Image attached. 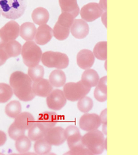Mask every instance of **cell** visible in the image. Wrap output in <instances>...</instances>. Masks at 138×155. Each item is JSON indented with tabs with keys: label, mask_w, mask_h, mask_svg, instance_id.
Listing matches in <instances>:
<instances>
[{
	"label": "cell",
	"mask_w": 138,
	"mask_h": 155,
	"mask_svg": "<svg viewBox=\"0 0 138 155\" xmlns=\"http://www.w3.org/2000/svg\"><path fill=\"white\" fill-rule=\"evenodd\" d=\"M0 16H1V13H0Z\"/></svg>",
	"instance_id": "cell-46"
},
{
	"label": "cell",
	"mask_w": 138,
	"mask_h": 155,
	"mask_svg": "<svg viewBox=\"0 0 138 155\" xmlns=\"http://www.w3.org/2000/svg\"><path fill=\"white\" fill-rule=\"evenodd\" d=\"M48 81L53 87H62L66 82V76L63 71L56 69L50 73Z\"/></svg>",
	"instance_id": "cell-21"
},
{
	"label": "cell",
	"mask_w": 138,
	"mask_h": 155,
	"mask_svg": "<svg viewBox=\"0 0 138 155\" xmlns=\"http://www.w3.org/2000/svg\"><path fill=\"white\" fill-rule=\"evenodd\" d=\"M107 46L108 43L106 41L98 42L97 44L95 45L94 51H93L94 57H96L97 59L101 61L107 60Z\"/></svg>",
	"instance_id": "cell-26"
},
{
	"label": "cell",
	"mask_w": 138,
	"mask_h": 155,
	"mask_svg": "<svg viewBox=\"0 0 138 155\" xmlns=\"http://www.w3.org/2000/svg\"><path fill=\"white\" fill-rule=\"evenodd\" d=\"M52 32H53L54 37L56 38L57 40H59V41L66 40V38L69 37V33H70L69 28L60 25L58 22H56L55 24V27L52 29Z\"/></svg>",
	"instance_id": "cell-29"
},
{
	"label": "cell",
	"mask_w": 138,
	"mask_h": 155,
	"mask_svg": "<svg viewBox=\"0 0 138 155\" xmlns=\"http://www.w3.org/2000/svg\"><path fill=\"white\" fill-rule=\"evenodd\" d=\"M8 59V55L4 51V49L0 48V67L3 66V64L6 62Z\"/></svg>",
	"instance_id": "cell-39"
},
{
	"label": "cell",
	"mask_w": 138,
	"mask_h": 155,
	"mask_svg": "<svg viewBox=\"0 0 138 155\" xmlns=\"http://www.w3.org/2000/svg\"><path fill=\"white\" fill-rule=\"evenodd\" d=\"M15 145L18 152L20 153H25L28 152L29 149H31V139H29L28 137L23 135V136L20 137L19 139H16Z\"/></svg>",
	"instance_id": "cell-28"
},
{
	"label": "cell",
	"mask_w": 138,
	"mask_h": 155,
	"mask_svg": "<svg viewBox=\"0 0 138 155\" xmlns=\"http://www.w3.org/2000/svg\"><path fill=\"white\" fill-rule=\"evenodd\" d=\"M57 121H58V116L56 113L44 112L39 115L37 122L45 130V132H47V130L56 125Z\"/></svg>",
	"instance_id": "cell-16"
},
{
	"label": "cell",
	"mask_w": 138,
	"mask_h": 155,
	"mask_svg": "<svg viewBox=\"0 0 138 155\" xmlns=\"http://www.w3.org/2000/svg\"><path fill=\"white\" fill-rule=\"evenodd\" d=\"M82 140L84 146L89 149L94 154H101L105 150L104 134L98 130L88 131V133L82 136Z\"/></svg>",
	"instance_id": "cell-3"
},
{
	"label": "cell",
	"mask_w": 138,
	"mask_h": 155,
	"mask_svg": "<svg viewBox=\"0 0 138 155\" xmlns=\"http://www.w3.org/2000/svg\"><path fill=\"white\" fill-rule=\"evenodd\" d=\"M81 81H83L86 84H88L89 86L94 87L98 85V82L99 81V76L97 71L94 70H85V72L82 74Z\"/></svg>",
	"instance_id": "cell-24"
},
{
	"label": "cell",
	"mask_w": 138,
	"mask_h": 155,
	"mask_svg": "<svg viewBox=\"0 0 138 155\" xmlns=\"http://www.w3.org/2000/svg\"><path fill=\"white\" fill-rule=\"evenodd\" d=\"M27 0H0V13L5 18L15 20L23 15Z\"/></svg>",
	"instance_id": "cell-2"
},
{
	"label": "cell",
	"mask_w": 138,
	"mask_h": 155,
	"mask_svg": "<svg viewBox=\"0 0 138 155\" xmlns=\"http://www.w3.org/2000/svg\"><path fill=\"white\" fill-rule=\"evenodd\" d=\"M107 79L108 77L106 76L102 77V78H99V81L98 82V85L96 86H98V88L100 89L102 91L107 93Z\"/></svg>",
	"instance_id": "cell-38"
},
{
	"label": "cell",
	"mask_w": 138,
	"mask_h": 155,
	"mask_svg": "<svg viewBox=\"0 0 138 155\" xmlns=\"http://www.w3.org/2000/svg\"><path fill=\"white\" fill-rule=\"evenodd\" d=\"M21 54L24 64L27 67H31L39 65L42 51L35 41H28L22 46Z\"/></svg>",
	"instance_id": "cell-4"
},
{
	"label": "cell",
	"mask_w": 138,
	"mask_h": 155,
	"mask_svg": "<svg viewBox=\"0 0 138 155\" xmlns=\"http://www.w3.org/2000/svg\"><path fill=\"white\" fill-rule=\"evenodd\" d=\"M7 141V135L6 134L4 133L3 131L0 130V147L4 145V143Z\"/></svg>",
	"instance_id": "cell-41"
},
{
	"label": "cell",
	"mask_w": 138,
	"mask_h": 155,
	"mask_svg": "<svg viewBox=\"0 0 138 155\" xmlns=\"http://www.w3.org/2000/svg\"><path fill=\"white\" fill-rule=\"evenodd\" d=\"M36 32H37V28L32 22H24L20 26L19 36H21V38L24 39L25 41H28L34 40Z\"/></svg>",
	"instance_id": "cell-19"
},
{
	"label": "cell",
	"mask_w": 138,
	"mask_h": 155,
	"mask_svg": "<svg viewBox=\"0 0 138 155\" xmlns=\"http://www.w3.org/2000/svg\"><path fill=\"white\" fill-rule=\"evenodd\" d=\"M45 134V130L40 126V124L37 121H35L34 124L28 129V138L31 139V141H36L41 138H43Z\"/></svg>",
	"instance_id": "cell-27"
},
{
	"label": "cell",
	"mask_w": 138,
	"mask_h": 155,
	"mask_svg": "<svg viewBox=\"0 0 138 155\" xmlns=\"http://www.w3.org/2000/svg\"><path fill=\"white\" fill-rule=\"evenodd\" d=\"M32 90L35 95L40 97H47L53 91V86L50 85L48 80L41 79L32 83Z\"/></svg>",
	"instance_id": "cell-17"
},
{
	"label": "cell",
	"mask_w": 138,
	"mask_h": 155,
	"mask_svg": "<svg viewBox=\"0 0 138 155\" xmlns=\"http://www.w3.org/2000/svg\"><path fill=\"white\" fill-rule=\"evenodd\" d=\"M53 37L52 28L47 24L40 25L37 29L35 36V42L37 45H45L48 43Z\"/></svg>",
	"instance_id": "cell-15"
},
{
	"label": "cell",
	"mask_w": 138,
	"mask_h": 155,
	"mask_svg": "<svg viewBox=\"0 0 138 155\" xmlns=\"http://www.w3.org/2000/svg\"><path fill=\"white\" fill-rule=\"evenodd\" d=\"M31 18L36 24L39 26L43 25V24H47V22L49 21L50 14L47 9L42 7H39L33 10L31 13Z\"/></svg>",
	"instance_id": "cell-20"
},
{
	"label": "cell",
	"mask_w": 138,
	"mask_h": 155,
	"mask_svg": "<svg viewBox=\"0 0 138 155\" xmlns=\"http://www.w3.org/2000/svg\"><path fill=\"white\" fill-rule=\"evenodd\" d=\"M95 57L90 50L83 49L79 51L76 57V61L79 68L83 70L90 69L94 63Z\"/></svg>",
	"instance_id": "cell-13"
},
{
	"label": "cell",
	"mask_w": 138,
	"mask_h": 155,
	"mask_svg": "<svg viewBox=\"0 0 138 155\" xmlns=\"http://www.w3.org/2000/svg\"><path fill=\"white\" fill-rule=\"evenodd\" d=\"M65 131H66V141L69 148L71 150L85 147L82 140V135L77 127L75 125H69L66 128Z\"/></svg>",
	"instance_id": "cell-8"
},
{
	"label": "cell",
	"mask_w": 138,
	"mask_h": 155,
	"mask_svg": "<svg viewBox=\"0 0 138 155\" xmlns=\"http://www.w3.org/2000/svg\"><path fill=\"white\" fill-rule=\"evenodd\" d=\"M27 73H28L27 75L30 76V78L32 80V81H39V80L42 79L44 77V67L42 66H40V65L29 67Z\"/></svg>",
	"instance_id": "cell-32"
},
{
	"label": "cell",
	"mask_w": 138,
	"mask_h": 155,
	"mask_svg": "<svg viewBox=\"0 0 138 155\" xmlns=\"http://www.w3.org/2000/svg\"><path fill=\"white\" fill-rule=\"evenodd\" d=\"M66 96L63 91L53 90L47 97V106L53 110H60L66 104Z\"/></svg>",
	"instance_id": "cell-9"
},
{
	"label": "cell",
	"mask_w": 138,
	"mask_h": 155,
	"mask_svg": "<svg viewBox=\"0 0 138 155\" xmlns=\"http://www.w3.org/2000/svg\"><path fill=\"white\" fill-rule=\"evenodd\" d=\"M64 95L67 101H77L79 99L84 97L88 94L91 90V86L84 82L83 81H79L77 83L69 82L66 83L64 86Z\"/></svg>",
	"instance_id": "cell-5"
},
{
	"label": "cell",
	"mask_w": 138,
	"mask_h": 155,
	"mask_svg": "<svg viewBox=\"0 0 138 155\" xmlns=\"http://www.w3.org/2000/svg\"><path fill=\"white\" fill-rule=\"evenodd\" d=\"M101 18H102V22L104 23L105 28H107V11H105L101 15Z\"/></svg>",
	"instance_id": "cell-43"
},
{
	"label": "cell",
	"mask_w": 138,
	"mask_h": 155,
	"mask_svg": "<svg viewBox=\"0 0 138 155\" xmlns=\"http://www.w3.org/2000/svg\"><path fill=\"white\" fill-rule=\"evenodd\" d=\"M22 106L20 102L18 101H13L7 104L5 107V113L10 118H15L18 114L21 113Z\"/></svg>",
	"instance_id": "cell-31"
},
{
	"label": "cell",
	"mask_w": 138,
	"mask_h": 155,
	"mask_svg": "<svg viewBox=\"0 0 138 155\" xmlns=\"http://www.w3.org/2000/svg\"><path fill=\"white\" fill-rule=\"evenodd\" d=\"M51 148H52V145L45 139V137L36 140L35 142L34 149L37 154H47L50 152Z\"/></svg>",
	"instance_id": "cell-25"
},
{
	"label": "cell",
	"mask_w": 138,
	"mask_h": 155,
	"mask_svg": "<svg viewBox=\"0 0 138 155\" xmlns=\"http://www.w3.org/2000/svg\"><path fill=\"white\" fill-rule=\"evenodd\" d=\"M10 86L13 88V94L22 101H30L35 98L32 90V80L22 71H14L10 76Z\"/></svg>",
	"instance_id": "cell-1"
},
{
	"label": "cell",
	"mask_w": 138,
	"mask_h": 155,
	"mask_svg": "<svg viewBox=\"0 0 138 155\" xmlns=\"http://www.w3.org/2000/svg\"><path fill=\"white\" fill-rule=\"evenodd\" d=\"M104 11L101 9L97 3H89L82 7L79 10L81 18L85 22H94L100 18Z\"/></svg>",
	"instance_id": "cell-7"
},
{
	"label": "cell",
	"mask_w": 138,
	"mask_h": 155,
	"mask_svg": "<svg viewBox=\"0 0 138 155\" xmlns=\"http://www.w3.org/2000/svg\"><path fill=\"white\" fill-rule=\"evenodd\" d=\"M19 32H20V26L14 20H11L8 22H7L6 24L0 29V32L2 33L7 42L16 40L19 36Z\"/></svg>",
	"instance_id": "cell-12"
},
{
	"label": "cell",
	"mask_w": 138,
	"mask_h": 155,
	"mask_svg": "<svg viewBox=\"0 0 138 155\" xmlns=\"http://www.w3.org/2000/svg\"><path fill=\"white\" fill-rule=\"evenodd\" d=\"M14 119H15V120L13 123L20 129L25 130V131L28 130L35 122L34 116L28 112L20 113Z\"/></svg>",
	"instance_id": "cell-18"
},
{
	"label": "cell",
	"mask_w": 138,
	"mask_h": 155,
	"mask_svg": "<svg viewBox=\"0 0 138 155\" xmlns=\"http://www.w3.org/2000/svg\"><path fill=\"white\" fill-rule=\"evenodd\" d=\"M94 97L99 102H105L107 101V93L102 91L98 86L95 87L94 90Z\"/></svg>",
	"instance_id": "cell-37"
},
{
	"label": "cell",
	"mask_w": 138,
	"mask_h": 155,
	"mask_svg": "<svg viewBox=\"0 0 138 155\" xmlns=\"http://www.w3.org/2000/svg\"><path fill=\"white\" fill-rule=\"evenodd\" d=\"M99 118H100L101 123H103L104 124H107V109H105L101 112Z\"/></svg>",
	"instance_id": "cell-40"
},
{
	"label": "cell",
	"mask_w": 138,
	"mask_h": 155,
	"mask_svg": "<svg viewBox=\"0 0 138 155\" xmlns=\"http://www.w3.org/2000/svg\"><path fill=\"white\" fill-rule=\"evenodd\" d=\"M69 31L74 38L77 39H83L88 36L89 32V27L87 22L84 21L83 19H75L69 28Z\"/></svg>",
	"instance_id": "cell-14"
},
{
	"label": "cell",
	"mask_w": 138,
	"mask_h": 155,
	"mask_svg": "<svg viewBox=\"0 0 138 155\" xmlns=\"http://www.w3.org/2000/svg\"><path fill=\"white\" fill-rule=\"evenodd\" d=\"M75 17L73 16L70 13H67V12H62L59 18H58V21L57 22L60 25L66 27L68 28H70V27L73 24V22L75 21Z\"/></svg>",
	"instance_id": "cell-34"
},
{
	"label": "cell",
	"mask_w": 138,
	"mask_h": 155,
	"mask_svg": "<svg viewBox=\"0 0 138 155\" xmlns=\"http://www.w3.org/2000/svg\"><path fill=\"white\" fill-rule=\"evenodd\" d=\"M13 88L10 85L5 83H0V103H6L13 97Z\"/></svg>",
	"instance_id": "cell-30"
},
{
	"label": "cell",
	"mask_w": 138,
	"mask_h": 155,
	"mask_svg": "<svg viewBox=\"0 0 138 155\" xmlns=\"http://www.w3.org/2000/svg\"><path fill=\"white\" fill-rule=\"evenodd\" d=\"M105 70H107V61H105Z\"/></svg>",
	"instance_id": "cell-45"
},
{
	"label": "cell",
	"mask_w": 138,
	"mask_h": 155,
	"mask_svg": "<svg viewBox=\"0 0 138 155\" xmlns=\"http://www.w3.org/2000/svg\"><path fill=\"white\" fill-rule=\"evenodd\" d=\"M22 45L18 41L13 40V41H8L3 48L8 55V58H10V57H18L22 51Z\"/></svg>",
	"instance_id": "cell-23"
},
{
	"label": "cell",
	"mask_w": 138,
	"mask_h": 155,
	"mask_svg": "<svg viewBox=\"0 0 138 155\" xmlns=\"http://www.w3.org/2000/svg\"><path fill=\"white\" fill-rule=\"evenodd\" d=\"M94 153L87 148L83 147V148H79V149H74V150H69V152L65 153V155H93Z\"/></svg>",
	"instance_id": "cell-36"
},
{
	"label": "cell",
	"mask_w": 138,
	"mask_h": 155,
	"mask_svg": "<svg viewBox=\"0 0 138 155\" xmlns=\"http://www.w3.org/2000/svg\"><path fill=\"white\" fill-rule=\"evenodd\" d=\"M45 139L51 145L60 146L66 141V131L61 127H53L45 134Z\"/></svg>",
	"instance_id": "cell-10"
},
{
	"label": "cell",
	"mask_w": 138,
	"mask_h": 155,
	"mask_svg": "<svg viewBox=\"0 0 138 155\" xmlns=\"http://www.w3.org/2000/svg\"><path fill=\"white\" fill-rule=\"evenodd\" d=\"M101 120L99 115L97 114H89L85 113L83 114L79 120V127L85 131H91L98 130L101 125Z\"/></svg>",
	"instance_id": "cell-11"
},
{
	"label": "cell",
	"mask_w": 138,
	"mask_h": 155,
	"mask_svg": "<svg viewBox=\"0 0 138 155\" xmlns=\"http://www.w3.org/2000/svg\"><path fill=\"white\" fill-rule=\"evenodd\" d=\"M8 134L11 139L16 140V139H19L20 137L25 135V130L20 129L19 127L16 125L15 124L13 123L8 129Z\"/></svg>",
	"instance_id": "cell-35"
},
{
	"label": "cell",
	"mask_w": 138,
	"mask_h": 155,
	"mask_svg": "<svg viewBox=\"0 0 138 155\" xmlns=\"http://www.w3.org/2000/svg\"><path fill=\"white\" fill-rule=\"evenodd\" d=\"M6 43H7V41H5V39H4V38L3 37L2 33L0 32V48H3V47L5 46Z\"/></svg>",
	"instance_id": "cell-44"
},
{
	"label": "cell",
	"mask_w": 138,
	"mask_h": 155,
	"mask_svg": "<svg viewBox=\"0 0 138 155\" xmlns=\"http://www.w3.org/2000/svg\"><path fill=\"white\" fill-rule=\"evenodd\" d=\"M78 109L79 110L81 111L83 113H88L91 110L94 106V102L90 97L84 96L78 101Z\"/></svg>",
	"instance_id": "cell-33"
},
{
	"label": "cell",
	"mask_w": 138,
	"mask_h": 155,
	"mask_svg": "<svg viewBox=\"0 0 138 155\" xmlns=\"http://www.w3.org/2000/svg\"><path fill=\"white\" fill-rule=\"evenodd\" d=\"M59 4L62 12L70 13L75 18L79 14V8L77 0H59Z\"/></svg>",
	"instance_id": "cell-22"
},
{
	"label": "cell",
	"mask_w": 138,
	"mask_h": 155,
	"mask_svg": "<svg viewBox=\"0 0 138 155\" xmlns=\"http://www.w3.org/2000/svg\"><path fill=\"white\" fill-rule=\"evenodd\" d=\"M41 61L45 67H55L56 69H65L69 66V57L65 53L48 51L42 53Z\"/></svg>",
	"instance_id": "cell-6"
},
{
	"label": "cell",
	"mask_w": 138,
	"mask_h": 155,
	"mask_svg": "<svg viewBox=\"0 0 138 155\" xmlns=\"http://www.w3.org/2000/svg\"><path fill=\"white\" fill-rule=\"evenodd\" d=\"M98 6L104 12L107 11V0H100L98 3Z\"/></svg>",
	"instance_id": "cell-42"
}]
</instances>
